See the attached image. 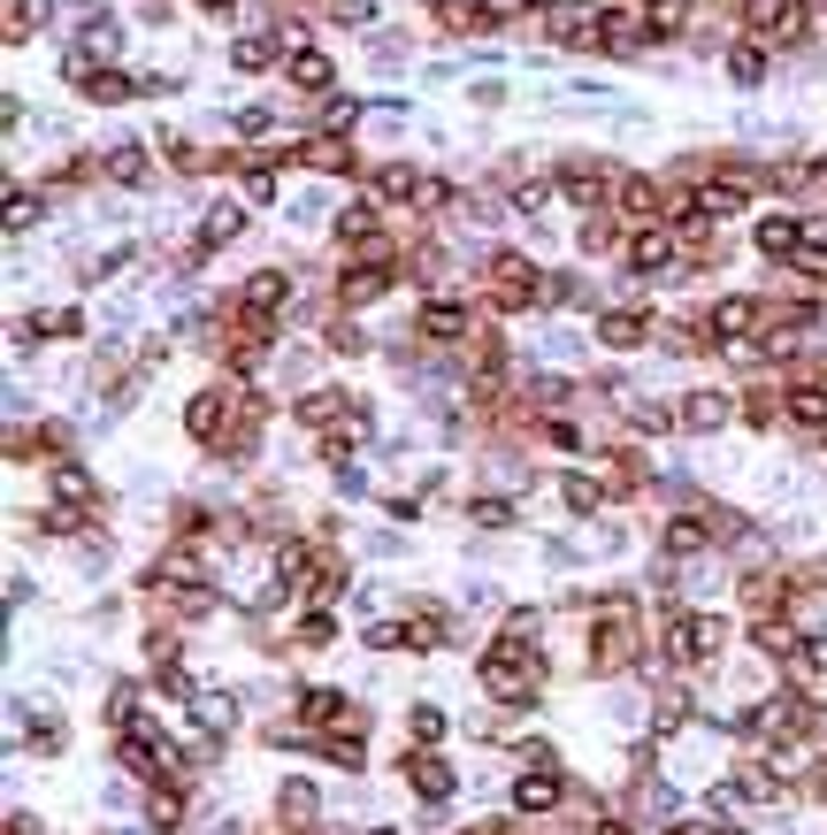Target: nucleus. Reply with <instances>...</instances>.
I'll use <instances>...</instances> for the list:
<instances>
[{"label":"nucleus","instance_id":"nucleus-1","mask_svg":"<svg viewBox=\"0 0 827 835\" xmlns=\"http://www.w3.org/2000/svg\"><path fill=\"white\" fill-rule=\"evenodd\" d=\"M644 652V629H636V598L629 590H606L598 598V629H590V674H621L636 668Z\"/></svg>","mask_w":827,"mask_h":835},{"label":"nucleus","instance_id":"nucleus-2","mask_svg":"<svg viewBox=\"0 0 827 835\" xmlns=\"http://www.w3.org/2000/svg\"><path fill=\"white\" fill-rule=\"evenodd\" d=\"M483 300L498 315H529V307H552V276L529 261V253H491L483 261Z\"/></svg>","mask_w":827,"mask_h":835},{"label":"nucleus","instance_id":"nucleus-3","mask_svg":"<svg viewBox=\"0 0 827 835\" xmlns=\"http://www.w3.org/2000/svg\"><path fill=\"white\" fill-rule=\"evenodd\" d=\"M536 682H544V660H536V644H505V637H498L491 652H483V690H491V697L521 705V697H536Z\"/></svg>","mask_w":827,"mask_h":835},{"label":"nucleus","instance_id":"nucleus-4","mask_svg":"<svg viewBox=\"0 0 827 835\" xmlns=\"http://www.w3.org/2000/svg\"><path fill=\"white\" fill-rule=\"evenodd\" d=\"M720 644H728L720 614H674L666 621V660L674 668H705V660H720Z\"/></svg>","mask_w":827,"mask_h":835},{"label":"nucleus","instance_id":"nucleus-5","mask_svg":"<svg viewBox=\"0 0 827 835\" xmlns=\"http://www.w3.org/2000/svg\"><path fill=\"white\" fill-rule=\"evenodd\" d=\"M644 39H652V8L644 0H606L598 8V39H590L598 54H636Z\"/></svg>","mask_w":827,"mask_h":835},{"label":"nucleus","instance_id":"nucleus-6","mask_svg":"<svg viewBox=\"0 0 827 835\" xmlns=\"http://www.w3.org/2000/svg\"><path fill=\"white\" fill-rule=\"evenodd\" d=\"M559 192H567L575 207H613L621 169H606L598 154H567V162H559Z\"/></svg>","mask_w":827,"mask_h":835},{"label":"nucleus","instance_id":"nucleus-7","mask_svg":"<svg viewBox=\"0 0 827 835\" xmlns=\"http://www.w3.org/2000/svg\"><path fill=\"white\" fill-rule=\"evenodd\" d=\"M300 720L315 736H368V705H352L345 690H307L300 697Z\"/></svg>","mask_w":827,"mask_h":835},{"label":"nucleus","instance_id":"nucleus-8","mask_svg":"<svg viewBox=\"0 0 827 835\" xmlns=\"http://www.w3.org/2000/svg\"><path fill=\"white\" fill-rule=\"evenodd\" d=\"M399 276H406V269H383V261H345V269H337V307H345V315H360V307H376Z\"/></svg>","mask_w":827,"mask_h":835},{"label":"nucleus","instance_id":"nucleus-9","mask_svg":"<svg viewBox=\"0 0 827 835\" xmlns=\"http://www.w3.org/2000/svg\"><path fill=\"white\" fill-rule=\"evenodd\" d=\"M674 253H682V238H674L666 223H644V230H629V269H636V276H674V269H682Z\"/></svg>","mask_w":827,"mask_h":835},{"label":"nucleus","instance_id":"nucleus-10","mask_svg":"<svg viewBox=\"0 0 827 835\" xmlns=\"http://www.w3.org/2000/svg\"><path fill=\"white\" fill-rule=\"evenodd\" d=\"M292 307V276L284 269H253L246 284H238V315H261V323H276Z\"/></svg>","mask_w":827,"mask_h":835},{"label":"nucleus","instance_id":"nucleus-11","mask_svg":"<svg viewBox=\"0 0 827 835\" xmlns=\"http://www.w3.org/2000/svg\"><path fill=\"white\" fill-rule=\"evenodd\" d=\"M613 207H621V223H629V230H644V223H666V184H660V176H621Z\"/></svg>","mask_w":827,"mask_h":835},{"label":"nucleus","instance_id":"nucleus-12","mask_svg":"<svg viewBox=\"0 0 827 835\" xmlns=\"http://www.w3.org/2000/svg\"><path fill=\"white\" fill-rule=\"evenodd\" d=\"M705 330H712V345H728V337H751V330H766V300H712L705 307Z\"/></svg>","mask_w":827,"mask_h":835},{"label":"nucleus","instance_id":"nucleus-13","mask_svg":"<svg viewBox=\"0 0 827 835\" xmlns=\"http://www.w3.org/2000/svg\"><path fill=\"white\" fill-rule=\"evenodd\" d=\"M414 337H429V345H468V337H476V315H468L460 300H429V307L414 315Z\"/></svg>","mask_w":827,"mask_h":835},{"label":"nucleus","instance_id":"nucleus-14","mask_svg":"<svg viewBox=\"0 0 827 835\" xmlns=\"http://www.w3.org/2000/svg\"><path fill=\"white\" fill-rule=\"evenodd\" d=\"M598 337H606L613 353H636V345H652V337H660V323H652L644 307H606V315H598Z\"/></svg>","mask_w":827,"mask_h":835},{"label":"nucleus","instance_id":"nucleus-15","mask_svg":"<svg viewBox=\"0 0 827 835\" xmlns=\"http://www.w3.org/2000/svg\"><path fill=\"white\" fill-rule=\"evenodd\" d=\"M674 414H682V430H689V437H712V430H720L728 414H743V406H736L728 391H689V399H682Z\"/></svg>","mask_w":827,"mask_h":835},{"label":"nucleus","instance_id":"nucleus-16","mask_svg":"<svg viewBox=\"0 0 827 835\" xmlns=\"http://www.w3.org/2000/svg\"><path fill=\"white\" fill-rule=\"evenodd\" d=\"M399 767H406V782H414V798H429V805H445V798H453V767H445V759H437L429 744H422V751H406Z\"/></svg>","mask_w":827,"mask_h":835},{"label":"nucleus","instance_id":"nucleus-17","mask_svg":"<svg viewBox=\"0 0 827 835\" xmlns=\"http://www.w3.org/2000/svg\"><path fill=\"white\" fill-rule=\"evenodd\" d=\"M751 644H759V660H797V621L790 614H751Z\"/></svg>","mask_w":827,"mask_h":835},{"label":"nucleus","instance_id":"nucleus-18","mask_svg":"<svg viewBox=\"0 0 827 835\" xmlns=\"http://www.w3.org/2000/svg\"><path fill=\"white\" fill-rule=\"evenodd\" d=\"M805 238H813V230H805L797 215H759V253H766V261H797Z\"/></svg>","mask_w":827,"mask_h":835},{"label":"nucleus","instance_id":"nucleus-19","mask_svg":"<svg viewBox=\"0 0 827 835\" xmlns=\"http://www.w3.org/2000/svg\"><path fill=\"white\" fill-rule=\"evenodd\" d=\"M559 798H567V782H559L552 767H529V774L513 782V813H552Z\"/></svg>","mask_w":827,"mask_h":835},{"label":"nucleus","instance_id":"nucleus-20","mask_svg":"<svg viewBox=\"0 0 827 835\" xmlns=\"http://www.w3.org/2000/svg\"><path fill=\"white\" fill-rule=\"evenodd\" d=\"M705 544H712V521H705V513H674V521L660 529L666 560H689V552H705Z\"/></svg>","mask_w":827,"mask_h":835},{"label":"nucleus","instance_id":"nucleus-21","mask_svg":"<svg viewBox=\"0 0 827 835\" xmlns=\"http://www.w3.org/2000/svg\"><path fill=\"white\" fill-rule=\"evenodd\" d=\"M352 406H360V399H345V391H307V399H300V422H307V430H345Z\"/></svg>","mask_w":827,"mask_h":835},{"label":"nucleus","instance_id":"nucleus-22","mask_svg":"<svg viewBox=\"0 0 827 835\" xmlns=\"http://www.w3.org/2000/svg\"><path fill=\"white\" fill-rule=\"evenodd\" d=\"M300 162L307 169H323V176H352V147H345V131H323V139H307V147H300Z\"/></svg>","mask_w":827,"mask_h":835},{"label":"nucleus","instance_id":"nucleus-23","mask_svg":"<svg viewBox=\"0 0 827 835\" xmlns=\"http://www.w3.org/2000/svg\"><path fill=\"white\" fill-rule=\"evenodd\" d=\"M276 821H292L300 835L315 828V821H323V798H315V782H284V790H276Z\"/></svg>","mask_w":827,"mask_h":835},{"label":"nucleus","instance_id":"nucleus-24","mask_svg":"<svg viewBox=\"0 0 827 835\" xmlns=\"http://www.w3.org/2000/svg\"><path fill=\"white\" fill-rule=\"evenodd\" d=\"M368 184H376V199H383V207H414V199H422V176H414L406 162H383Z\"/></svg>","mask_w":827,"mask_h":835},{"label":"nucleus","instance_id":"nucleus-25","mask_svg":"<svg viewBox=\"0 0 827 835\" xmlns=\"http://www.w3.org/2000/svg\"><path fill=\"white\" fill-rule=\"evenodd\" d=\"M54 499L85 513V506H100V484H93V476H85L77 460H54Z\"/></svg>","mask_w":827,"mask_h":835},{"label":"nucleus","instance_id":"nucleus-26","mask_svg":"<svg viewBox=\"0 0 827 835\" xmlns=\"http://www.w3.org/2000/svg\"><path fill=\"white\" fill-rule=\"evenodd\" d=\"M445 629H453V621H445V606H414V614H406V652H437V644H445Z\"/></svg>","mask_w":827,"mask_h":835},{"label":"nucleus","instance_id":"nucleus-27","mask_svg":"<svg viewBox=\"0 0 827 835\" xmlns=\"http://www.w3.org/2000/svg\"><path fill=\"white\" fill-rule=\"evenodd\" d=\"M284 77H292V85H300V93H330V54H315V46H300V54H292V62H284Z\"/></svg>","mask_w":827,"mask_h":835},{"label":"nucleus","instance_id":"nucleus-28","mask_svg":"<svg viewBox=\"0 0 827 835\" xmlns=\"http://www.w3.org/2000/svg\"><path fill=\"white\" fill-rule=\"evenodd\" d=\"M238 230H246V215H238V207H230V199H215V207H207V215H199V246H207V253H215V246H230V238H238Z\"/></svg>","mask_w":827,"mask_h":835},{"label":"nucleus","instance_id":"nucleus-29","mask_svg":"<svg viewBox=\"0 0 827 835\" xmlns=\"http://www.w3.org/2000/svg\"><path fill=\"white\" fill-rule=\"evenodd\" d=\"M276 54H284V39H276V31H246V39L230 46V62H238V69H269Z\"/></svg>","mask_w":827,"mask_h":835},{"label":"nucleus","instance_id":"nucleus-30","mask_svg":"<svg viewBox=\"0 0 827 835\" xmlns=\"http://www.w3.org/2000/svg\"><path fill=\"white\" fill-rule=\"evenodd\" d=\"M728 77H736V85H766V39H759V31L728 54Z\"/></svg>","mask_w":827,"mask_h":835},{"label":"nucleus","instance_id":"nucleus-31","mask_svg":"<svg viewBox=\"0 0 827 835\" xmlns=\"http://www.w3.org/2000/svg\"><path fill=\"white\" fill-rule=\"evenodd\" d=\"M782 391H790V383H759V391H743V422H751V430H774V422H782Z\"/></svg>","mask_w":827,"mask_h":835},{"label":"nucleus","instance_id":"nucleus-32","mask_svg":"<svg viewBox=\"0 0 827 835\" xmlns=\"http://www.w3.org/2000/svg\"><path fill=\"white\" fill-rule=\"evenodd\" d=\"M192 720H199V728H207V736H222V728H230V720H238V705H230V697H222V690H192Z\"/></svg>","mask_w":827,"mask_h":835},{"label":"nucleus","instance_id":"nucleus-33","mask_svg":"<svg viewBox=\"0 0 827 835\" xmlns=\"http://www.w3.org/2000/svg\"><path fill=\"white\" fill-rule=\"evenodd\" d=\"M146 147H108V162H100V176H108V184H146Z\"/></svg>","mask_w":827,"mask_h":835},{"label":"nucleus","instance_id":"nucleus-34","mask_svg":"<svg viewBox=\"0 0 827 835\" xmlns=\"http://www.w3.org/2000/svg\"><path fill=\"white\" fill-rule=\"evenodd\" d=\"M559 499H567V513H598V506L613 499V491H606L598 476H567V484H559Z\"/></svg>","mask_w":827,"mask_h":835},{"label":"nucleus","instance_id":"nucleus-35","mask_svg":"<svg viewBox=\"0 0 827 835\" xmlns=\"http://www.w3.org/2000/svg\"><path fill=\"white\" fill-rule=\"evenodd\" d=\"M176 821H184V798H176L168 782H154V798H146V828H154V835H168Z\"/></svg>","mask_w":827,"mask_h":835},{"label":"nucleus","instance_id":"nucleus-36","mask_svg":"<svg viewBox=\"0 0 827 835\" xmlns=\"http://www.w3.org/2000/svg\"><path fill=\"white\" fill-rule=\"evenodd\" d=\"M116 46H123V31H116L108 15H93V23H85V39H77V54H93V62H108Z\"/></svg>","mask_w":827,"mask_h":835},{"label":"nucleus","instance_id":"nucleus-37","mask_svg":"<svg viewBox=\"0 0 827 835\" xmlns=\"http://www.w3.org/2000/svg\"><path fill=\"white\" fill-rule=\"evenodd\" d=\"M46 8H54V0H8V46H23L31 23H46Z\"/></svg>","mask_w":827,"mask_h":835},{"label":"nucleus","instance_id":"nucleus-38","mask_svg":"<svg viewBox=\"0 0 827 835\" xmlns=\"http://www.w3.org/2000/svg\"><path fill=\"white\" fill-rule=\"evenodd\" d=\"M468 521L476 529H513V499H468Z\"/></svg>","mask_w":827,"mask_h":835},{"label":"nucleus","instance_id":"nucleus-39","mask_svg":"<svg viewBox=\"0 0 827 835\" xmlns=\"http://www.w3.org/2000/svg\"><path fill=\"white\" fill-rule=\"evenodd\" d=\"M790 668L805 674V682H827V637H805V644H797V660H790Z\"/></svg>","mask_w":827,"mask_h":835},{"label":"nucleus","instance_id":"nucleus-40","mask_svg":"<svg viewBox=\"0 0 827 835\" xmlns=\"http://www.w3.org/2000/svg\"><path fill=\"white\" fill-rule=\"evenodd\" d=\"M323 345H330V353H368V337H360L352 323H345V307H337V323L323 330Z\"/></svg>","mask_w":827,"mask_h":835},{"label":"nucleus","instance_id":"nucleus-41","mask_svg":"<svg viewBox=\"0 0 827 835\" xmlns=\"http://www.w3.org/2000/svg\"><path fill=\"white\" fill-rule=\"evenodd\" d=\"M406 728H414V744H437V736H445V713H437V705H414Z\"/></svg>","mask_w":827,"mask_h":835},{"label":"nucleus","instance_id":"nucleus-42","mask_svg":"<svg viewBox=\"0 0 827 835\" xmlns=\"http://www.w3.org/2000/svg\"><path fill=\"white\" fill-rule=\"evenodd\" d=\"M39 330H46V337H77V330H85V315H77V307H54V315H39Z\"/></svg>","mask_w":827,"mask_h":835},{"label":"nucleus","instance_id":"nucleus-43","mask_svg":"<svg viewBox=\"0 0 827 835\" xmlns=\"http://www.w3.org/2000/svg\"><path fill=\"white\" fill-rule=\"evenodd\" d=\"M300 644L323 652V644H330V614H307V621H300Z\"/></svg>","mask_w":827,"mask_h":835},{"label":"nucleus","instance_id":"nucleus-44","mask_svg":"<svg viewBox=\"0 0 827 835\" xmlns=\"http://www.w3.org/2000/svg\"><path fill=\"white\" fill-rule=\"evenodd\" d=\"M376 15V0H330V23H368Z\"/></svg>","mask_w":827,"mask_h":835},{"label":"nucleus","instance_id":"nucleus-45","mask_svg":"<svg viewBox=\"0 0 827 835\" xmlns=\"http://www.w3.org/2000/svg\"><path fill=\"white\" fill-rule=\"evenodd\" d=\"M238 131H246V139H269V131H276V116H269V108H246V116H238Z\"/></svg>","mask_w":827,"mask_h":835},{"label":"nucleus","instance_id":"nucleus-46","mask_svg":"<svg viewBox=\"0 0 827 835\" xmlns=\"http://www.w3.org/2000/svg\"><path fill=\"white\" fill-rule=\"evenodd\" d=\"M31 215H39V199H31V192H15V199H8V223H15V230H31Z\"/></svg>","mask_w":827,"mask_h":835},{"label":"nucleus","instance_id":"nucleus-47","mask_svg":"<svg viewBox=\"0 0 827 835\" xmlns=\"http://www.w3.org/2000/svg\"><path fill=\"white\" fill-rule=\"evenodd\" d=\"M31 828H39L31 813H8V835H31Z\"/></svg>","mask_w":827,"mask_h":835},{"label":"nucleus","instance_id":"nucleus-48","mask_svg":"<svg viewBox=\"0 0 827 835\" xmlns=\"http://www.w3.org/2000/svg\"><path fill=\"white\" fill-rule=\"evenodd\" d=\"M674 835H720V828H705V821H674Z\"/></svg>","mask_w":827,"mask_h":835},{"label":"nucleus","instance_id":"nucleus-49","mask_svg":"<svg viewBox=\"0 0 827 835\" xmlns=\"http://www.w3.org/2000/svg\"><path fill=\"white\" fill-rule=\"evenodd\" d=\"M199 8H207V15H230V8H238V0H199Z\"/></svg>","mask_w":827,"mask_h":835},{"label":"nucleus","instance_id":"nucleus-50","mask_svg":"<svg viewBox=\"0 0 827 835\" xmlns=\"http://www.w3.org/2000/svg\"><path fill=\"white\" fill-rule=\"evenodd\" d=\"M598 835H636V828H629V821H606V828H598Z\"/></svg>","mask_w":827,"mask_h":835},{"label":"nucleus","instance_id":"nucleus-51","mask_svg":"<svg viewBox=\"0 0 827 835\" xmlns=\"http://www.w3.org/2000/svg\"><path fill=\"white\" fill-rule=\"evenodd\" d=\"M813 192H820V199H827V162H820V184H813Z\"/></svg>","mask_w":827,"mask_h":835},{"label":"nucleus","instance_id":"nucleus-52","mask_svg":"<svg viewBox=\"0 0 827 835\" xmlns=\"http://www.w3.org/2000/svg\"><path fill=\"white\" fill-rule=\"evenodd\" d=\"M720 835H743V828H720Z\"/></svg>","mask_w":827,"mask_h":835}]
</instances>
